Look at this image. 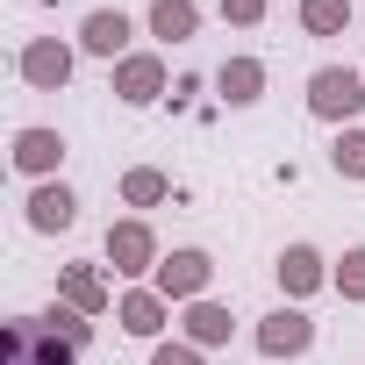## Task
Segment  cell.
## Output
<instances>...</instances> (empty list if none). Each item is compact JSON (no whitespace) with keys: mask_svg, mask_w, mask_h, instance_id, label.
<instances>
[{"mask_svg":"<svg viewBox=\"0 0 365 365\" xmlns=\"http://www.w3.org/2000/svg\"><path fill=\"white\" fill-rule=\"evenodd\" d=\"M308 115L329 122V129H358V115H365V72H351V65H315V72H308Z\"/></svg>","mask_w":365,"mask_h":365,"instance_id":"cell-1","label":"cell"},{"mask_svg":"<svg viewBox=\"0 0 365 365\" xmlns=\"http://www.w3.org/2000/svg\"><path fill=\"white\" fill-rule=\"evenodd\" d=\"M79 351L43 322V315H15L8 329H0V365H72Z\"/></svg>","mask_w":365,"mask_h":365,"instance_id":"cell-2","label":"cell"},{"mask_svg":"<svg viewBox=\"0 0 365 365\" xmlns=\"http://www.w3.org/2000/svg\"><path fill=\"white\" fill-rule=\"evenodd\" d=\"M150 287L165 294V301H179V308H194V301H208V287H215V258L208 251H165L158 258V272H150Z\"/></svg>","mask_w":365,"mask_h":365,"instance_id":"cell-3","label":"cell"},{"mask_svg":"<svg viewBox=\"0 0 365 365\" xmlns=\"http://www.w3.org/2000/svg\"><path fill=\"white\" fill-rule=\"evenodd\" d=\"M108 265H115V279H143V272H158V230L143 222V215H122V222H108Z\"/></svg>","mask_w":365,"mask_h":365,"instance_id":"cell-4","label":"cell"},{"mask_svg":"<svg viewBox=\"0 0 365 365\" xmlns=\"http://www.w3.org/2000/svg\"><path fill=\"white\" fill-rule=\"evenodd\" d=\"M72 65H79V51H72L65 36H29V43H22V58H15L22 86H36V93H58V86L72 79Z\"/></svg>","mask_w":365,"mask_h":365,"instance_id":"cell-5","label":"cell"},{"mask_svg":"<svg viewBox=\"0 0 365 365\" xmlns=\"http://www.w3.org/2000/svg\"><path fill=\"white\" fill-rule=\"evenodd\" d=\"M108 79H115V101H129V108H150V101H165V93H172V79H165V58H158V51H129L122 65H108Z\"/></svg>","mask_w":365,"mask_h":365,"instance_id":"cell-6","label":"cell"},{"mask_svg":"<svg viewBox=\"0 0 365 365\" xmlns=\"http://www.w3.org/2000/svg\"><path fill=\"white\" fill-rule=\"evenodd\" d=\"M272 272H279V294H287L294 308H301L308 294H322V287H329V265H322V251H315V244H287V251L272 258Z\"/></svg>","mask_w":365,"mask_h":365,"instance_id":"cell-7","label":"cell"},{"mask_svg":"<svg viewBox=\"0 0 365 365\" xmlns=\"http://www.w3.org/2000/svg\"><path fill=\"white\" fill-rule=\"evenodd\" d=\"M308 344H315V315H308V308H294V301H287V308H272V315L258 322V351H265V358H301Z\"/></svg>","mask_w":365,"mask_h":365,"instance_id":"cell-8","label":"cell"},{"mask_svg":"<svg viewBox=\"0 0 365 365\" xmlns=\"http://www.w3.org/2000/svg\"><path fill=\"white\" fill-rule=\"evenodd\" d=\"M22 208H29V230H36V237H58V230L79 222V194L65 187V179H43V187H29Z\"/></svg>","mask_w":365,"mask_h":365,"instance_id":"cell-9","label":"cell"},{"mask_svg":"<svg viewBox=\"0 0 365 365\" xmlns=\"http://www.w3.org/2000/svg\"><path fill=\"white\" fill-rule=\"evenodd\" d=\"M58 165H65V136L58 129H43V122L15 129V172H29L36 187H43V179H58Z\"/></svg>","mask_w":365,"mask_h":365,"instance_id":"cell-10","label":"cell"},{"mask_svg":"<svg viewBox=\"0 0 365 365\" xmlns=\"http://www.w3.org/2000/svg\"><path fill=\"white\" fill-rule=\"evenodd\" d=\"M129 36H136V29H129L122 8H93V15L79 22V51H86V58H108V65L129 58Z\"/></svg>","mask_w":365,"mask_h":365,"instance_id":"cell-11","label":"cell"},{"mask_svg":"<svg viewBox=\"0 0 365 365\" xmlns=\"http://www.w3.org/2000/svg\"><path fill=\"white\" fill-rule=\"evenodd\" d=\"M115 322H122L129 336H143V344H158V336H165V322H172V301H165L158 287H129V294L115 301Z\"/></svg>","mask_w":365,"mask_h":365,"instance_id":"cell-12","label":"cell"},{"mask_svg":"<svg viewBox=\"0 0 365 365\" xmlns=\"http://www.w3.org/2000/svg\"><path fill=\"white\" fill-rule=\"evenodd\" d=\"M58 301L79 308V315H108L115 294H108V272L101 265H58Z\"/></svg>","mask_w":365,"mask_h":365,"instance_id":"cell-13","label":"cell"},{"mask_svg":"<svg viewBox=\"0 0 365 365\" xmlns=\"http://www.w3.org/2000/svg\"><path fill=\"white\" fill-rule=\"evenodd\" d=\"M215 93H222L230 108H258V101H265V65H258V58H222Z\"/></svg>","mask_w":365,"mask_h":365,"instance_id":"cell-14","label":"cell"},{"mask_svg":"<svg viewBox=\"0 0 365 365\" xmlns=\"http://www.w3.org/2000/svg\"><path fill=\"white\" fill-rule=\"evenodd\" d=\"M230 329H237V315H230L222 301H194L187 315H179V336H187V344H201V351L230 344Z\"/></svg>","mask_w":365,"mask_h":365,"instance_id":"cell-15","label":"cell"},{"mask_svg":"<svg viewBox=\"0 0 365 365\" xmlns=\"http://www.w3.org/2000/svg\"><path fill=\"white\" fill-rule=\"evenodd\" d=\"M150 36L158 43H194L201 36V8H194V0H150Z\"/></svg>","mask_w":365,"mask_h":365,"instance_id":"cell-16","label":"cell"},{"mask_svg":"<svg viewBox=\"0 0 365 365\" xmlns=\"http://www.w3.org/2000/svg\"><path fill=\"white\" fill-rule=\"evenodd\" d=\"M122 201H129V208H158V201H172V179H165L158 165H129V172H122Z\"/></svg>","mask_w":365,"mask_h":365,"instance_id":"cell-17","label":"cell"},{"mask_svg":"<svg viewBox=\"0 0 365 365\" xmlns=\"http://www.w3.org/2000/svg\"><path fill=\"white\" fill-rule=\"evenodd\" d=\"M301 29L308 36H344L351 29V0H301Z\"/></svg>","mask_w":365,"mask_h":365,"instance_id":"cell-18","label":"cell"},{"mask_svg":"<svg viewBox=\"0 0 365 365\" xmlns=\"http://www.w3.org/2000/svg\"><path fill=\"white\" fill-rule=\"evenodd\" d=\"M43 322H51L72 351H86V344H93V315H79V308H65V301H58V308H43Z\"/></svg>","mask_w":365,"mask_h":365,"instance_id":"cell-19","label":"cell"},{"mask_svg":"<svg viewBox=\"0 0 365 365\" xmlns=\"http://www.w3.org/2000/svg\"><path fill=\"white\" fill-rule=\"evenodd\" d=\"M329 165H336L344 179H365V129H336V143H329Z\"/></svg>","mask_w":365,"mask_h":365,"instance_id":"cell-20","label":"cell"},{"mask_svg":"<svg viewBox=\"0 0 365 365\" xmlns=\"http://www.w3.org/2000/svg\"><path fill=\"white\" fill-rule=\"evenodd\" d=\"M329 287H336L344 301H365V244H351V251H344V265L329 272Z\"/></svg>","mask_w":365,"mask_h":365,"instance_id":"cell-21","label":"cell"},{"mask_svg":"<svg viewBox=\"0 0 365 365\" xmlns=\"http://www.w3.org/2000/svg\"><path fill=\"white\" fill-rule=\"evenodd\" d=\"M150 365H208V351H201V344H187V336H172V344H158V351H150Z\"/></svg>","mask_w":365,"mask_h":365,"instance_id":"cell-22","label":"cell"},{"mask_svg":"<svg viewBox=\"0 0 365 365\" xmlns=\"http://www.w3.org/2000/svg\"><path fill=\"white\" fill-rule=\"evenodd\" d=\"M222 22H237V29H258V22H265V0H222Z\"/></svg>","mask_w":365,"mask_h":365,"instance_id":"cell-23","label":"cell"}]
</instances>
